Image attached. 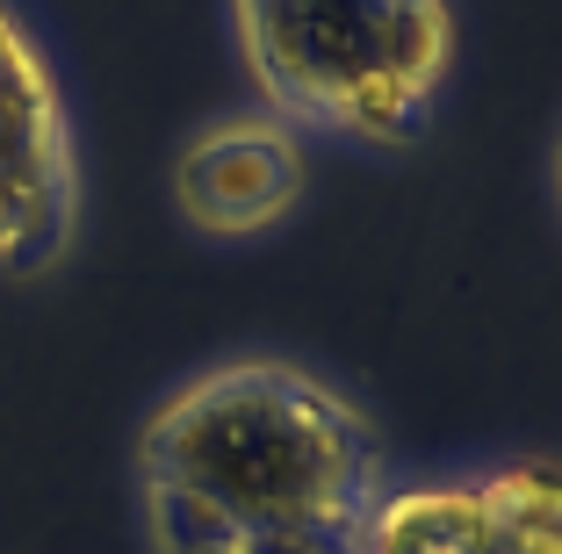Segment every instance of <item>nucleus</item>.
<instances>
[{
  "instance_id": "obj_2",
  "label": "nucleus",
  "mask_w": 562,
  "mask_h": 554,
  "mask_svg": "<svg viewBox=\"0 0 562 554\" xmlns=\"http://www.w3.org/2000/svg\"><path fill=\"white\" fill-rule=\"evenodd\" d=\"M252 101L303 145H426L462 58L454 0H224Z\"/></svg>"
},
{
  "instance_id": "obj_7",
  "label": "nucleus",
  "mask_w": 562,
  "mask_h": 554,
  "mask_svg": "<svg viewBox=\"0 0 562 554\" xmlns=\"http://www.w3.org/2000/svg\"><path fill=\"white\" fill-rule=\"evenodd\" d=\"M548 210H555V224H562V123H555V137H548Z\"/></svg>"
},
{
  "instance_id": "obj_4",
  "label": "nucleus",
  "mask_w": 562,
  "mask_h": 554,
  "mask_svg": "<svg viewBox=\"0 0 562 554\" xmlns=\"http://www.w3.org/2000/svg\"><path fill=\"white\" fill-rule=\"evenodd\" d=\"M353 554H562V454L505 446L390 475Z\"/></svg>"
},
{
  "instance_id": "obj_5",
  "label": "nucleus",
  "mask_w": 562,
  "mask_h": 554,
  "mask_svg": "<svg viewBox=\"0 0 562 554\" xmlns=\"http://www.w3.org/2000/svg\"><path fill=\"white\" fill-rule=\"evenodd\" d=\"M166 195H173V216L210 245L274 238L311 195V145L260 101H238L173 145Z\"/></svg>"
},
{
  "instance_id": "obj_1",
  "label": "nucleus",
  "mask_w": 562,
  "mask_h": 554,
  "mask_svg": "<svg viewBox=\"0 0 562 554\" xmlns=\"http://www.w3.org/2000/svg\"><path fill=\"white\" fill-rule=\"evenodd\" d=\"M137 497L353 547L390 454L353 389L289 353H224L166 382L131 440Z\"/></svg>"
},
{
  "instance_id": "obj_3",
  "label": "nucleus",
  "mask_w": 562,
  "mask_h": 554,
  "mask_svg": "<svg viewBox=\"0 0 562 554\" xmlns=\"http://www.w3.org/2000/svg\"><path fill=\"white\" fill-rule=\"evenodd\" d=\"M87 224L80 109L30 0H0V281H44Z\"/></svg>"
},
{
  "instance_id": "obj_6",
  "label": "nucleus",
  "mask_w": 562,
  "mask_h": 554,
  "mask_svg": "<svg viewBox=\"0 0 562 554\" xmlns=\"http://www.w3.org/2000/svg\"><path fill=\"white\" fill-rule=\"evenodd\" d=\"M137 525H145V554H353V547H339V540L260 533V525L210 519V511L166 505V497H137Z\"/></svg>"
}]
</instances>
